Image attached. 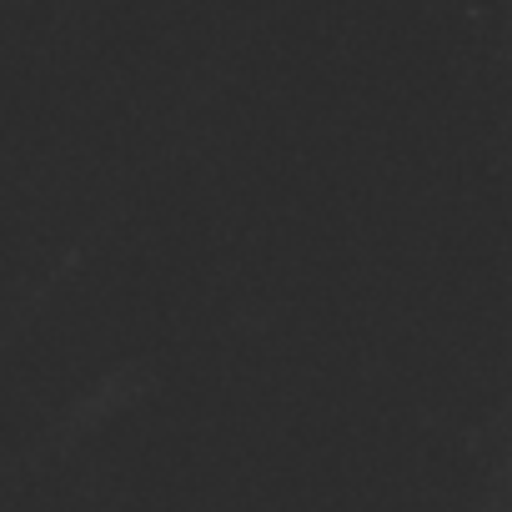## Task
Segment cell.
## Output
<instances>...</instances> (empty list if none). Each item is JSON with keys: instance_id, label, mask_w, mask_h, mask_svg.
Returning <instances> with one entry per match:
<instances>
[]
</instances>
